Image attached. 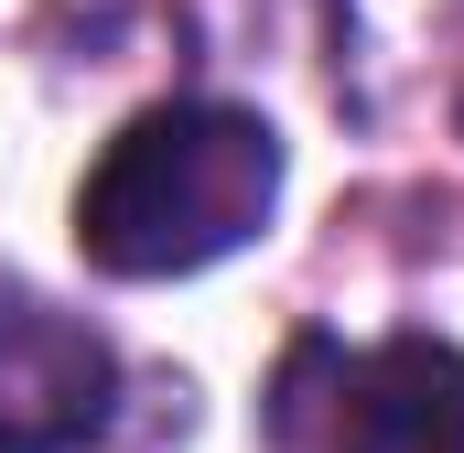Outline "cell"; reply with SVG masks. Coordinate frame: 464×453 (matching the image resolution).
I'll use <instances>...</instances> for the list:
<instances>
[{
    "instance_id": "6da1fadb",
    "label": "cell",
    "mask_w": 464,
    "mask_h": 453,
    "mask_svg": "<svg viewBox=\"0 0 464 453\" xmlns=\"http://www.w3.org/2000/svg\"><path fill=\"white\" fill-rule=\"evenodd\" d=\"M281 206V130L237 98H162L76 184V248L109 281H184L237 259Z\"/></svg>"
},
{
    "instance_id": "7a4b0ae2",
    "label": "cell",
    "mask_w": 464,
    "mask_h": 453,
    "mask_svg": "<svg viewBox=\"0 0 464 453\" xmlns=\"http://www.w3.org/2000/svg\"><path fill=\"white\" fill-rule=\"evenodd\" d=\"M270 453H464V345L303 335L259 400Z\"/></svg>"
},
{
    "instance_id": "3957f363",
    "label": "cell",
    "mask_w": 464,
    "mask_h": 453,
    "mask_svg": "<svg viewBox=\"0 0 464 453\" xmlns=\"http://www.w3.org/2000/svg\"><path fill=\"white\" fill-rule=\"evenodd\" d=\"M119 400V356L87 313L0 270V453H87Z\"/></svg>"
}]
</instances>
